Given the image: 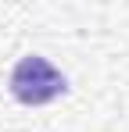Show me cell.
Segmentation results:
<instances>
[{"instance_id": "cell-1", "label": "cell", "mask_w": 129, "mask_h": 132, "mask_svg": "<svg viewBox=\"0 0 129 132\" xmlns=\"http://www.w3.org/2000/svg\"><path fill=\"white\" fill-rule=\"evenodd\" d=\"M11 93L18 104H29V107H40V104H50L64 93V75L50 64L47 57H22L15 71H11Z\"/></svg>"}]
</instances>
